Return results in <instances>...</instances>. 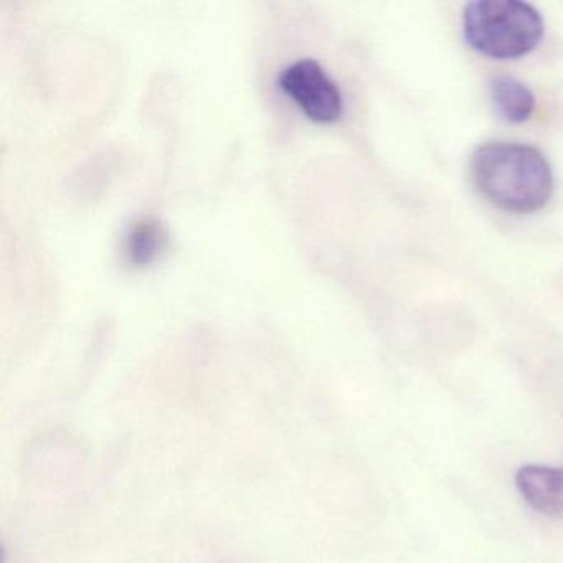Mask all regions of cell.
Returning <instances> with one entry per match:
<instances>
[{"label": "cell", "mask_w": 563, "mask_h": 563, "mask_svg": "<svg viewBox=\"0 0 563 563\" xmlns=\"http://www.w3.org/2000/svg\"><path fill=\"white\" fill-rule=\"evenodd\" d=\"M471 179L481 196L504 212L527 216L552 199V164L530 144L489 141L471 154Z\"/></svg>", "instance_id": "6da1fadb"}, {"label": "cell", "mask_w": 563, "mask_h": 563, "mask_svg": "<svg viewBox=\"0 0 563 563\" xmlns=\"http://www.w3.org/2000/svg\"><path fill=\"white\" fill-rule=\"evenodd\" d=\"M543 32L542 15L523 0H476L463 11L467 44L497 60L520 58L536 51Z\"/></svg>", "instance_id": "7a4b0ae2"}, {"label": "cell", "mask_w": 563, "mask_h": 563, "mask_svg": "<svg viewBox=\"0 0 563 563\" xmlns=\"http://www.w3.org/2000/svg\"><path fill=\"white\" fill-rule=\"evenodd\" d=\"M279 88L314 123L331 124L342 117L341 90L321 64L311 58H302L286 67L279 75Z\"/></svg>", "instance_id": "3957f363"}, {"label": "cell", "mask_w": 563, "mask_h": 563, "mask_svg": "<svg viewBox=\"0 0 563 563\" xmlns=\"http://www.w3.org/2000/svg\"><path fill=\"white\" fill-rule=\"evenodd\" d=\"M516 486L526 503L543 516L563 514V467L527 464L516 474Z\"/></svg>", "instance_id": "277c9868"}, {"label": "cell", "mask_w": 563, "mask_h": 563, "mask_svg": "<svg viewBox=\"0 0 563 563\" xmlns=\"http://www.w3.org/2000/svg\"><path fill=\"white\" fill-rule=\"evenodd\" d=\"M167 232L154 217L136 220L124 236V258L134 268H144L159 258L166 250Z\"/></svg>", "instance_id": "5b68a950"}, {"label": "cell", "mask_w": 563, "mask_h": 563, "mask_svg": "<svg viewBox=\"0 0 563 563\" xmlns=\"http://www.w3.org/2000/svg\"><path fill=\"white\" fill-rule=\"evenodd\" d=\"M490 100L497 114L507 123H526L536 110L532 90L517 78L500 75L489 84Z\"/></svg>", "instance_id": "8992f818"}]
</instances>
